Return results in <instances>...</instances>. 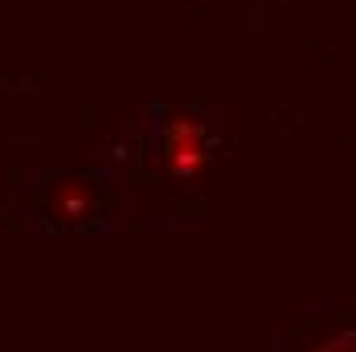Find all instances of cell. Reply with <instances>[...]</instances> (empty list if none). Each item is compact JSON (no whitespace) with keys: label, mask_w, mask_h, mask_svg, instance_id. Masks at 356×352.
<instances>
[{"label":"cell","mask_w":356,"mask_h":352,"mask_svg":"<svg viewBox=\"0 0 356 352\" xmlns=\"http://www.w3.org/2000/svg\"><path fill=\"white\" fill-rule=\"evenodd\" d=\"M209 168V136L193 111H172L164 123V173L180 184H197Z\"/></svg>","instance_id":"1"},{"label":"cell","mask_w":356,"mask_h":352,"mask_svg":"<svg viewBox=\"0 0 356 352\" xmlns=\"http://www.w3.org/2000/svg\"><path fill=\"white\" fill-rule=\"evenodd\" d=\"M45 217H54L58 225H86L103 213V184L86 180V176H58L45 197Z\"/></svg>","instance_id":"2"}]
</instances>
